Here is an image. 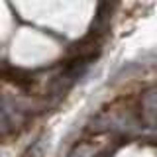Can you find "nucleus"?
Returning <instances> with one entry per match:
<instances>
[{
	"label": "nucleus",
	"mask_w": 157,
	"mask_h": 157,
	"mask_svg": "<svg viewBox=\"0 0 157 157\" xmlns=\"http://www.w3.org/2000/svg\"><path fill=\"white\" fill-rule=\"evenodd\" d=\"M69 157H88V151H86V147H77Z\"/></svg>",
	"instance_id": "f257e3e1"
}]
</instances>
